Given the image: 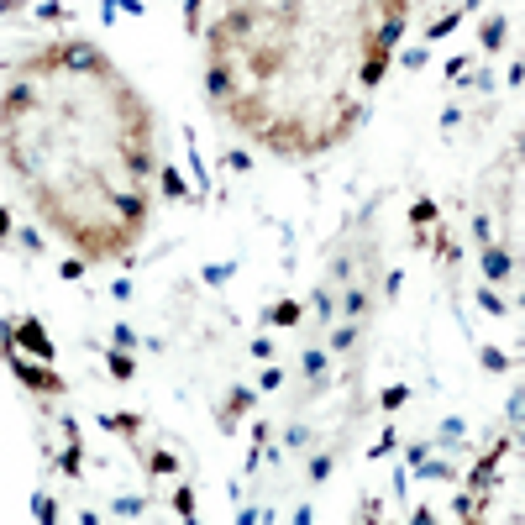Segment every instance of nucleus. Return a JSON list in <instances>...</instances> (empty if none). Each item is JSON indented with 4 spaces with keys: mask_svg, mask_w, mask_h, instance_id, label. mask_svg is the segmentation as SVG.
<instances>
[{
    "mask_svg": "<svg viewBox=\"0 0 525 525\" xmlns=\"http://www.w3.org/2000/svg\"><path fill=\"white\" fill-rule=\"evenodd\" d=\"M32 515H37V520H53V499H43V494H37V504H32Z\"/></svg>",
    "mask_w": 525,
    "mask_h": 525,
    "instance_id": "nucleus-19",
    "label": "nucleus"
},
{
    "mask_svg": "<svg viewBox=\"0 0 525 525\" xmlns=\"http://www.w3.org/2000/svg\"><path fill=\"white\" fill-rule=\"evenodd\" d=\"M483 268H489V278L499 284V278H509V268H515V258H509L504 247H489V252H483Z\"/></svg>",
    "mask_w": 525,
    "mask_h": 525,
    "instance_id": "nucleus-6",
    "label": "nucleus"
},
{
    "mask_svg": "<svg viewBox=\"0 0 525 525\" xmlns=\"http://www.w3.org/2000/svg\"><path fill=\"white\" fill-rule=\"evenodd\" d=\"M111 426H116V431H126V436H131V431H137V415H111Z\"/></svg>",
    "mask_w": 525,
    "mask_h": 525,
    "instance_id": "nucleus-18",
    "label": "nucleus"
},
{
    "mask_svg": "<svg viewBox=\"0 0 525 525\" xmlns=\"http://www.w3.org/2000/svg\"><path fill=\"white\" fill-rule=\"evenodd\" d=\"M499 37H504V16H489V26H483V48H499Z\"/></svg>",
    "mask_w": 525,
    "mask_h": 525,
    "instance_id": "nucleus-11",
    "label": "nucleus"
},
{
    "mask_svg": "<svg viewBox=\"0 0 525 525\" xmlns=\"http://www.w3.org/2000/svg\"><path fill=\"white\" fill-rule=\"evenodd\" d=\"M26 105H32V90L26 85H11V95H6V105H0V121H11L16 111H26Z\"/></svg>",
    "mask_w": 525,
    "mask_h": 525,
    "instance_id": "nucleus-8",
    "label": "nucleus"
},
{
    "mask_svg": "<svg viewBox=\"0 0 525 525\" xmlns=\"http://www.w3.org/2000/svg\"><path fill=\"white\" fill-rule=\"evenodd\" d=\"M16 373H21V384L26 389H48V394H63V379L53 368H32V362H16Z\"/></svg>",
    "mask_w": 525,
    "mask_h": 525,
    "instance_id": "nucleus-3",
    "label": "nucleus"
},
{
    "mask_svg": "<svg viewBox=\"0 0 525 525\" xmlns=\"http://www.w3.org/2000/svg\"><path fill=\"white\" fill-rule=\"evenodd\" d=\"M16 342L26 347V352H37V357H53V342H48V331H43V320H21Z\"/></svg>",
    "mask_w": 525,
    "mask_h": 525,
    "instance_id": "nucleus-2",
    "label": "nucleus"
},
{
    "mask_svg": "<svg viewBox=\"0 0 525 525\" xmlns=\"http://www.w3.org/2000/svg\"><path fill=\"white\" fill-rule=\"evenodd\" d=\"M268 320H274V326H294V320H300V305H294V300L274 305V315H268Z\"/></svg>",
    "mask_w": 525,
    "mask_h": 525,
    "instance_id": "nucleus-10",
    "label": "nucleus"
},
{
    "mask_svg": "<svg viewBox=\"0 0 525 525\" xmlns=\"http://www.w3.org/2000/svg\"><path fill=\"white\" fill-rule=\"evenodd\" d=\"M163 190H168V195H184V179H179L173 168H163Z\"/></svg>",
    "mask_w": 525,
    "mask_h": 525,
    "instance_id": "nucleus-17",
    "label": "nucleus"
},
{
    "mask_svg": "<svg viewBox=\"0 0 525 525\" xmlns=\"http://www.w3.org/2000/svg\"><path fill=\"white\" fill-rule=\"evenodd\" d=\"M6 237H11V215L0 210V242H6Z\"/></svg>",
    "mask_w": 525,
    "mask_h": 525,
    "instance_id": "nucleus-21",
    "label": "nucleus"
},
{
    "mask_svg": "<svg viewBox=\"0 0 525 525\" xmlns=\"http://www.w3.org/2000/svg\"><path fill=\"white\" fill-rule=\"evenodd\" d=\"M415 226H426V221H436V205H431V200H415Z\"/></svg>",
    "mask_w": 525,
    "mask_h": 525,
    "instance_id": "nucleus-13",
    "label": "nucleus"
},
{
    "mask_svg": "<svg viewBox=\"0 0 525 525\" xmlns=\"http://www.w3.org/2000/svg\"><path fill=\"white\" fill-rule=\"evenodd\" d=\"M173 504H179V515H184V520L195 515V494H190V489H179V494H173Z\"/></svg>",
    "mask_w": 525,
    "mask_h": 525,
    "instance_id": "nucleus-15",
    "label": "nucleus"
},
{
    "mask_svg": "<svg viewBox=\"0 0 525 525\" xmlns=\"http://www.w3.org/2000/svg\"><path fill=\"white\" fill-rule=\"evenodd\" d=\"M184 21H190V32L200 26V0H190V16H184Z\"/></svg>",
    "mask_w": 525,
    "mask_h": 525,
    "instance_id": "nucleus-20",
    "label": "nucleus"
},
{
    "mask_svg": "<svg viewBox=\"0 0 525 525\" xmlns=\"http://www.w3.org/2000/svg\"><path fill=\"white\" fill-rule=\"evenodd\" d=\"M126 168L137 173V179H142V173H153V153H147V142H131L126 147Z\"/></svg>",
    "mask_w": 525,
    "mask_h": 525,
    "instance_id": "nucleus-9",
    "label": "nucleus"
},
{
    "mask_svg": "<svg viewBox=\"0 0 525 525\" xmlns=\"http://www.w3.org/2000/svg\"><path fill=\"white\" fill-rule=\"evenodd\" d=\"M105 368H111V379H121V384L131 379V357H121V352H111V357H105Z\"/></svg>",
    "mask_w": 525,
    "mask_h": 525,
    "instance_id": "nucleus-12",
    "label": "nucleus"
},
{
    "mask_svg": "<svg viewBox=\"0 0 525 525\" xmlns=\"http://www.w3.org/2000/svg\"><path fill=\"white\" fill-rule=\"evenodd\" d=\"M384 69H389V48H379V43H368V63H362V85H379L384 79Z\"/></svg>",
    "mask_w": 525,
    "mask_h": 525,
    "instance_id": "nucleus-5",
    "label": "nucleus"
},
{
    "mask_svg": "<svg viewBox=\"0 0 525 525\" xmlns=\"http://www.w3.org/2000/svg\"><path fill=\"white\" fill-rule=\"evenodd\" d=\"M116 210H121V221H126L131 232H137V226H142V215H147V205H142L137 195H116Z\"/></svg>",
    "mask_w": 525,
    "mask_h": 525,
    "instance_id": "nucleus-7",
    "label": "nucleus"
},
{
    "mask_svg": "<svg viewBox=\"0 0 525 525\" xmlns=\"http://www.w3.org/2000/svg\"><path fill=\"white\" fill-rule=\"evenodd\" d=\"M147 467H153V473H173V467H179V462H173L168 452H158V457H147Z\"/></svg>",
    "mask_w": 525,
    "mask_h": 525,
    "instance_id": "nucleus-14",
    "label": "nucleus"
},
{
    "mask_svg": "<svg viewBox=\"0 0 525 525\" xmlns=\"http://www.w3.org/2000/svg\"><path fill=\"white\" fill-rule=\"evenodd\" d=\"M205 95H210V100H226V95H232V74H226V63H221V58L205 69Z\"/></svg>",
    "mask_w": 525,
    "mask_h": 525,
    "instance_id": "nucleus-4",
    "label": "nucleus"
},
{
    "mask_svg": "<svg viewBox=\"0 0 525 525\" xmlns=\"http://www.w3.org/2000/svg\"><path fill=\"white\" fill-rule=\"evenodd\" d=\"M352 336H357L352 326H342V331H336V336H331V347H336V352H347V347H352Z\"/></svg>",
    "mask_w": 525,
    "mask_h": 525,
    "instance_id": "nucleus-16",
    "label": "nucleus"
},
{
    "mask_svg": "<svg viewBox=\"0 0 525 525\" xmlns=\"http://www.w3.org/2000/svg\"><path fill=\"white\" fill-rule=\"evenodd\" d=\"M53 58L58 63H69V69H95V74H105V58L90 43H74V48H53Z\"/></svg>",
    "mask_w": 525,
    "mask_h": 525,
    "instance_id": "nucleus-1",
    "label": "nucleus"
}]
</instances>
